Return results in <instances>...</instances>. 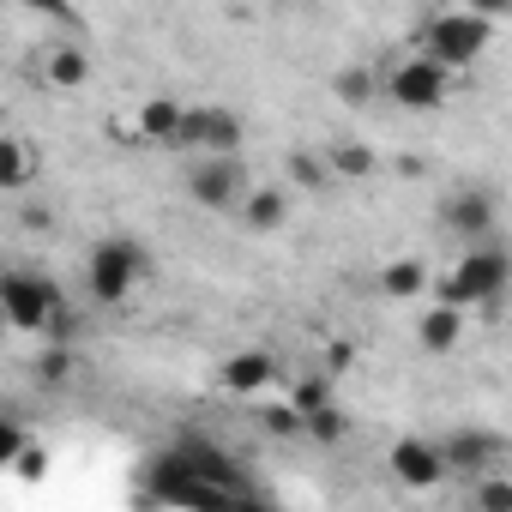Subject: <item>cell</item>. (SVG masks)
<instances>
[{
    "label": "cell",
    "instance_id": "16",
    "mask_svg": "<svg viewBox=\"0 0 512 512\" xmlns=\"http://www.w3.org/2000/svg\"><path fill=\"white\" fill-rule=\"evenodd\" d=\"M380 290H386L392 302H410V296L428 290V266H422V260H392V266L380 272Z\"/></svg>",
    "mask_w": 512,
    "mask_h": 512
},
{
    "label": "cell",
    "instance_id": "3",
    "mask_svg": "<svg viewBox=\"0 0 512 512\" xmlns=\"http://www.w3.org/2000/svg\"><path fill=\"white\" fill-rule=\"evenodd\" d=\"M512 290V253L488 235V241H470L464 247V260H458V272L446 278V302H458V308H494L500 296Z\"/></svg>",
    "mask_w": 512,
    "mask_h": 512
},
{
    "label": "cell",
    "instance_id": "5",
    "mask_svg": "<svg viewBox=\"0 0 512 512\" xmlns=\"http://www.w3.org/2000/svg\"><path fill=\"white\" fill-rule=\"evenodd\" d=\"M187 199L205 205V211H235L247 193H253V169H247V151H205L193 169H187Z\"/></svg>",
    "mask_w": 512,
    "mask_h": 512
},
{
    "label": "cell",
    "instance_id": "20",
    "mask_svg": "<svg viewBox=\"0 0 512 512\" xmlns=\"http://www.w3.org/2000/svg\"><path fill=\"white\" fill-rule=\"evenodd\" d=\"M308 440H314V446H338V440H350V416H344L338 404L308 410Z\"/></svg>",
    "mask_w": 512,
    "mask_h": 512
},
{
    "label": "cell",
    "instance_id": "21",
    "mask_svg": "<svg viewBox=\"0 0 512 512\" xmlns=\"http://www.w3.org/2000/svg\"><path fill=\"white\" fill-rule=\"evenodd\" d=\"M470 500L482 512H512V482L500 470H482V476H470Z\"/></svg>",
    "mask_w": 512,
    "mask_h": 512
},
{
    "label": "cell",
    "instance_id": "19",
    "mask_svg": "<svg viewBox=\"0 0 512 512\" xmlns=\"http://www.w3.org/2000/svg\"><path fill=\"white\" fill-rule=\"evenodd\" d=\"M31 181V151H25V139H0V187H7V193H19Z\"/></svg>",
    "mask_w": 512,
    "mask_h": 512
},
{
    "label": "cell",
    "instance_id": "24",
    "mask_svg": "<svg viewBox=\"0 0 512 512\" xmlns=\"http://www.w3.org/2000/svg\"><path fill=\"white\" fill-rule=\"evenodd\" d=\"M37 374H43V380H55V386H61V380H67V374H73V350H67V344H55V338H49V350H43V356H37Z\"/></svg>",
    "mask_w": 512,
    "mask_h": 512
},
{
    "label": "cell",
    "instance_id": "10",
    "mask_svg": "<svg viewBox=\"0 0 512 512\" xmlns=\"http://www.w3.org/2000/svg\"><path fill=\"white\" fill-rule=\"evenodd\" d=\"M440 446H446L452 476H482V470L506 464V434H494V428H452Z\"/></svg>",
    "mask_w": 512,
    "mask_h": 512
},
{
    "label": "cell",
    "instance_id": "1",
    "mask_svg": "<svg viewBox=\"0 0 512 512\" xmlns=\"http://www.w3.org/2000/svg\"><path fill=\"white\" fill-rule=\"evenodd\" d=\"M0 308H7V320L19 332H43L55 344L73 338V308L61 296V284L49 272H7V284H0Z\"/></svg>",
    "mask_w": 512,
    "mask_h": 512
},
{
    "label": "cell",
    "instance_id": "25",
    "mask_svg": "<svg viewBox=\"0 0 512 512\" xmlns=\"http://www.w3.org/2000/svg\"><path fill=\"white\" fill-rule=\"evenodd\" d=\"M290 398H296V410H302V416H308V410H320V404H332V392H326V380H302V386H296Z\"/></svg>",
    "mask_w": 512,
    "mask_h": 512
},
{
    "label": "cell",
    "instance_id": "9",
    "mask_svg": "<svg viewBox=\"0 0 512 512\" xmlns=\"http://www.w3.org/2000/svg\"><path fill=\"white\" fill-rule=\"evenodd\" d=\"M386 470H392L404 488H440V482L452 476L446 446H440V440H428V434H404V440H392Z\"/></svg>",
    "mask_w": 512,
    "mask_h": 512
},
{
    "label": "cell",
    "instance_id": "12",
    "mask_svg": "<svg viewBox=\"0 0 512 512\" xmlns=\"http://www.w3.org/2000/svg\"><path fill=\"white\" fill-rule=\"evenodd\" d=\"M217 380H223L229 392H241V398H253V392H266V386L278 380V362H272L266 350H235V356H223V368H217Z\"/></svg>",
    "mask_w": 512,
    "mask_h": 512
},
{
    "label": "cell",
    "instance_id": "27",
    "mask_svg": "<svg viewBox=\"0 0 512 512\" xmlns=\"http://www.w3.org/2000/svg\"><path fill=\"white\" fill-rule=\"evenodd\" d=\"M470 13H482V19H506L512 13V0H464Z\"/></svg>",
    "mask_w": 512,
    "mask_h": 512
},
{
    "label": "cell",
    "instance_id": "7",
    "mask_svg": "<svg viewBox=\"0 0 512 512\" xmlns=\"http://www.w3.org/2000/svg\"><path fill=\"white\" fill-rule=\"evenodd\" d=\"M440 223H446L464 247H470V241H488L494 223H500V199H494V187H482V181L452 187V193L440 199Z\"/></svg>",
    "mask_w": 512,
    "mask_h": 512
},
{
    "label": "cell",
    "instance_id": "14",
    "mask_svg": "<svg viewBox=\"0 0 512 512\" xmlns=\"http://www.w3.org/2000/svg\"><path fill=\"white\" fill-rule=\"evenodd\" d=\"M181 103H169V97H151V103H139V139H157V145H175L181 139Z\"/></svg>",
    "mask_w": 512,
    "mask_h": 512
},
{
    "label": "cell",
    "instance_id": "22",
    "mask_svg": "<svg viewBox=\"0 0 512 512\" xmlns=\"http://www.w3.org/2000/svg\"><path fill=\"white\" fill-rule=\"evenodd\" d=\"M374 91H380V85H374V73H368V67H344V73L332 79V97H338L344 109H362Z\"/></svg>",
    "mask_w": 512,
    "mask_h": 512
},
{
    "label": "cell",
    "instance_id": "23",
    "mask_svg": "<svg viewBox=\"0 0 512 512\" xmlns=\"http://www.w3.org/2000/svg\"><path fill=\"white\" fill-rule=\"evenodd\" d=\"M260 428L278 434V440H296V434H308V416H302L296 398H290V404H266V410H260Z\"/></svg>",
    "mask_w": 512,
    "mask_h": 512
},
{
    "label": "cell",
    "instance_id": "6",
    "mask_svg": "<svg viewBox=\"0 0 512 512\" xmlns=\"http://www.w3.org/2000/svg\"><path fill=\"white\" fill-rule=\"evenodd\" d=\"M380 85H386V97H392L398 109L428 115V109L446 103V91H452V67H440L434 55H410V61H398Z\"/></svg>",
    "mask_w": 512,
    "mask_h": 512
},
{
    "label": "cell",
    "instance_id": "13",
    "mask_svg": "<svg viewBox=\"0 0 512 512\" xmlns=\"http://www.w3.org/2000/svg\"><path fill=\"white\" fill-rule=\"evenodd\" d=\"M458 332H464V308H458V302H440V308H428V314L416 320V344L434 350V356H446V350L458 344Z\"/></svg>",
    "mask_w": 512,
    "mask_h": 512
},
{
    "label": "cell",
    "instance_id": "26",
    "mask_svg": "<svg viewBox=\"0 0 512 512\" xmlns=\"http://www.w3.org/2000/svg\"><path fill=\"white\" fill-rule=\"evenodd\" d=\"M19 7H31V13H43V19H55V25H73V19H79L67 0H19Z\"/></svg>",
    "mask_w": 512,
    "mask_h": 512
},
{
    "label": "cell",
    "instance_id": "17",
    "mask_svg": "<svg viewBox=\"0 0 512 512\" xmlns=\"http://www.w3.org/2000/svg\"><path fill=\"white\" fill-rule=\"evenodd\" d=\"M91 79V55L85 49H49V85L55 91H79Z\"/></svg>",
    "mask_w": 512,
    "mask_h": 512
},
{
    "label": "cell",
    "instance_id": "4",
    "mask_svg": "<svg viewBox=\"0 0 512 512\" xmlns=\"http://www.w3.org/2000/svg\"><path fill=\"white\" fill-rule=\"evenodd\" d=\"M488 43H494V19H482V13H434L428 25H422V55H434L440 67H452V73H464V67H476L482 55H488Z\"/></svg>",
    "mask_w": 512,
    "mask_h": 512
},
{
    "label": "cell",
    "instance_id": "2",
    "mask_svg": "<svg viewBox=\"0 0 512 512\" xmlns=\"http://www.w3.org/2000/svg\"><path fill=\"white\" fill-rule=\"evenodd\" d=\"M145 278H151V247H139L133 235H103L85 253V290L97 308H121Z\"/></svg>",
    "mask_w": 512,
    "mask_h": 512
},
{
    "label": "cell",
    "instance_id": "15",
    "mask_svg": "<svg viewBox=\"0 0 512 512\" xmlns=\"http://www.w3.org/2000/svg\"><path fill=\"white\" fill-rule=\"evenodd\" d=\"M326 163H332V175H338V181H368V175H380L374 145H356V139H338V145L326 151Z\"/></svg>",
    "mask_w": 512,
    "mask_h": 512
},
{
    "label": "cell",
    "instance_id": "8",
    "mask_svg": "<svg viewBox=\"0 0 512 512\" xmlns=\"http://www.w3.org/2000/svg\"><path fill=\"white\" fill-rule=\"evenodd\" d=\"M175 145H193V151H241L247 145V121L223 103H193L181 115V139Z\"/></svg>",
    "mask_w": 512,
    "mask_h": 512
},
{
    "label": "cell",
    "instance_id": "18",
    "mask_svg": "<svg viewBox=\"0 0 512 512\" xmlns=\"http://www.w3.org/2000/svg\"><path fill=\"white\" fill-rule=\"evenodd\" d=\"M284 169H290V181H296L302 193H314V187H326V181H332L326 151H290V157H284Z\"/></svg>",
    "mask_w": 512,
    "mask_h": 512
},
{
    "label": "cell",
    "instance_id": "11",
    "mask_svg": "<svg viewBox=\"0 0 512 512\" xmlns=\"http://www.w3.org/2000/svg\"><path fill=\"white\" fill-rule=\"evenodd\" d=\"M235 217H241L247 235H278V229L290 223V193H284V187H253V193L235 205Z\"/></svg>",
    "mask_w": 512,
    "mask_h": 512
}]
</instances>
